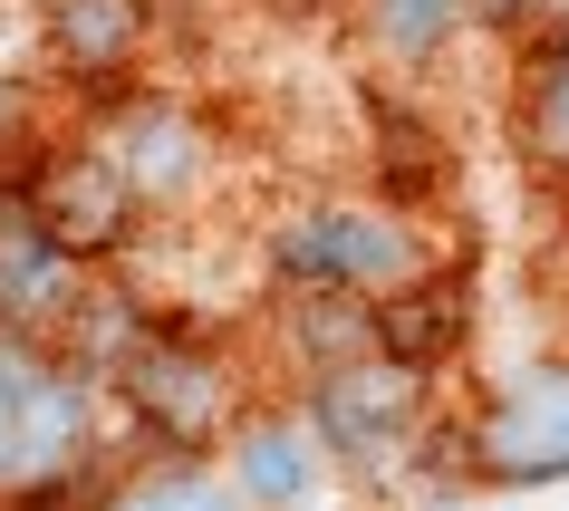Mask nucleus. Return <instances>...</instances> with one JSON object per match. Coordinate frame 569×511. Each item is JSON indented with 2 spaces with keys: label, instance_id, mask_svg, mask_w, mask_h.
Masks as SVG:
<instances>
[{
  "label": "nucleus",
  "instance_id": "nucleus-1",
  "mask_svg": "<svg viewBox=\"0 0 569 511\" xmlns=\"http://www.w3.org/2000/svg\"><path fill=\"white\" fill-rule=\"evenodd\" d=\"M10 203H20V232H30L39 251H59L68 271L117 261L126 241H136V222H146L136 183L117 174V154H107V146H78V136L30 146L20 183H10Z\"/></svg>",
  "mask_w": 569,
  "mask_h": 511
},
{
  "label": "nucleus",
  "instance_id": "nucleus-2",
  "mask_svg": "<svg viewBox=\"0 0 569 511\" xmlns=\"http://www.w3.org/2000/svg\"><path fill=\"white\" fill-rule=\"evenodd\" d=\"M117 395L126 415L146 424L164 453H212L222 434H232V367H222V348L193 329H164V319H146V329L117 348Z\"/></svg>",
  "mask_w": 569,
  "mask_h": 511
},
{
  "label": "nucleus",
  "instance_id": "nucleus-3",
  "mask_svg": "<svg viewBox=\"0 0 569 511\" xmlns=\"http://www.w3.org/2000/svg\"><path fill=\"white\" fill-rule=\"evenodd\" d=\"M270 271L280 290H348V300H387L396 280L425 271L416 232L396 203H309L270 232Z\"/></svg>",
  "mask_w": 569,
  "mask_h": 511
},
{
  "label": "nucleus",
  "instance_id": "nucleus-4",
  "mask_svg": "<svg viewBox=\"0 0 569 511\" xmlns=\"http://www.w3.org/2000/svg\"><path fill=\"white\" fill-rule=\"evenodd\" d=\"M425 415H435V395H425L416 367L396 358H348L329 367V377H309V434H319V453H338V463H367V473H387V463H406L425 434Z\"/></svg>",
  "mask_w": 569,
  "mask_h": 511
},
{
  "label": "nucleus",
  "instance_id": "nucleus-5",
  "mask_svg": "<svg viewBox=\"0 0 569 511\" xmlns=\"http://www.w3.org/2000/svg\"><path fill=\"white\" fill-rule=\"evenodd\" d=\"M463 463L502 492L569 482V358H540L482 395L473 424H463Z\"/></svg>",
  "mask_w": 569,
  "mask_h": 511
},
{
  "label": "nucleus",
  "instance_id": "nucleus-6",
  "mask_svg": "<svg viewBox=\"0 0 569 511\" xmlns=\"http://www.w3.org/2000/svg\"><path fill=\"white\" fill-rule=\"evenodd\" d=\"M39 49L68 88H126L154 49V0H39Z\"/></svg>",
  "mask_w": 569,
  "mask_h": 511
},
{
  "label": "nucleus",
  "instance_id": "nucleus-7",
  "mask_svg": "<svg viewBox=\"0 0 569 511\" xmlns=\"http://www.w3.org/2000/svg\"><path fill=\"white\" fill-rule=\"evenodd\" d=\"M463 338H473V271L463 261H425L416 280H396L377 300V358L416 367V377L463 358Z\"/></svg>",
  "mask_w": 569,
  "mask_h": 511
},
{
  "label": "nucleus",
  "instance_id": "nucleus-8",
  "mask_svg": "<svg viewBox=\"0 0 569 511\" xmlns=\"http://www.w3.org/2000/svg\"><path fill=\"white\" fill-rule=\"evenodd\" d=\"M97 146L117 154V174L136 183V203H183V193L203 183V164H212L203 126L183 117L174 97H126L117 136H97Z\"/></svg>",
  "mask_w": 569,
  "mask_h": 511
},
{
  "label": "nucleus",
  "instance_id": "nucleus-9",
  "mask_svg": "<svg viewBox=\"0 0 569 511\" xmlns=\"http://www.w3.org/2000/svg\"><path fill=\"white\" fill-rule=\"evenodd\" d=\"M222 463H232L222 482L241 492V511H290L319 482V434H309V415H241L222 434Z\"/></svg>",
  "mask_w": 569,
  "mask_h": 511
},
{
  "label": "nucleus",
  "instance_id": "nucleus-10",
  "mask_svg": "<svg viewBox=\"0 0 569 511\" xmlns=\"http://www.w3.org/2000/svg\"><path fill=\"white\" fill-rule=\"evenodd\" d=\"M511 154L540 183H569V39L560 49H521V78H511Z\"/></svg>",
  "mask_w": 569,
  "mask_h": 511
},
{
  "label": "nucleus",
  "instance_id": "nucleus-11",
  "mask_svg": "<svg viewBox=\"0 0 569 511\" xmlns=\"http://www.w3.org/2000/svg\"><path fill=\"white\" fill-rule=\"evenodd\" d=\"M367 136H377V183H387L396 212L453 193V146L406 107V97H367Z\"/></svg>",
  "mask_w": 569,
  "mask_h": 511
},
{
  "label": "nucleus",
  "instance_id": "nucleus-12",
  "mask_svg": "<svg viewBox=\"0 0 569 511\" xmlns=\"http://www.w3.org/2000/svg\"><path fill=\"white\" fill-rule=\"evenodd\" d=\"M280 329H290V358L309 377L367 358L377 348V300H348V290H280Z\"/></svg>",
  "mask_w": 569,
  "mask_h": 511
},
{
  "label": "nucleus",
  "instance_id": "nucleus-13",
  "mask_svg": "<svg viewBox=\"0 0 569 511\" xmlns=\"http://www.w3.org/2000/svg\"><path fill=\"white\" fill-rule=\"evenodd\" d=\"M358 30H367L377 59L425 68V59H445L453 39L473 30V10H463V0H358Z\"/></svg>",
  "mask_w": 569,
  "mask_h": 511
},
{
  "label": "nucleus",
  "instance_id": "nucleus-14",
  "mask_svg": "<svg viewBox=\"0 0 569 511\" xmlns=\"http://www.w3.org/2000/svg\"><path fill=\"white\" fill-rule=\"evenodd\" d=\"M107 511H241V492L222 473H203V463H174V473H146V482H126Z\"/></svg>",
  "mask_w": 569,
  "mask_h": 511
},
{
  "label": "nucleus",
  "instance_id": "nucleus-15",
  "mask_svg": "<svg viewBox=\"0 0 569 511\" xmlns=\"http://www.w3.org/2000/svg\"><path fill=\"white\" fill-rule=\"evenodd\" d=\"M569 39V0H531L521 10V49H560Z\"/></svg>",
  "mask_w": 569,
  "mask_h": 511
},
{
  "label": "nucleus",
  "instance_id": "nucleus-16",
  "mask_svg": "<svg viewBox=\"0 0 569 511\" xmlns=\"http://www.w3.org/2000/svg\"><path fill=\"white\" fill-rule=\"evenodd\" d=\"M463 10H473V30H502V39H521V10H531V0H463Z\"/></svg>",
  "mask_w": 569,
  "mask_h": 511
},
{
  "label": "nucleus",
  "instance_id": "nucleus-17",
  "mask_svg": "<svg viewBox=\"0 0 569 511\" xmlns=\"http://www.w3.org/2000/svg\"><path fill=\"white\" fill-rule=\"evenodd\" d=\"M0 482H10V415H0Z\"/></svg>",
  "mask_w": 569,
  "mask_h": 511
}]
</instances>
